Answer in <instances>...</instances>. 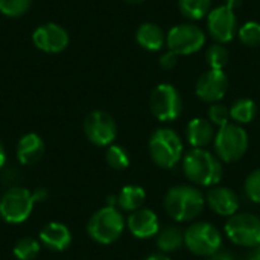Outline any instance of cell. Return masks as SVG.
Masks as SVG:
<instances>
[{
	"label": "cell",
	"mask_w": 260,
	"mask_h": 260,
	"mask_svg": "<svg viewBox=\"0 0 260 260\" xmlns=\"http://www.w3.org/2000/svg\"><path fill=\"white\" fill-rule=\"evenodd\" d=\"M184 177L197 187L218 186L224 175L222 161L206 148H192L181 160Z\"/></svg>",
	"instance_id": "1"
},
{
	"label": "cell",
	"mask_w": 260,
	"mask_h": 260,
	"mask_svg": "<svg viewBox=\"0 0 260 260\" xmlns=\"http://www.w3.org/2000/svg\"><path fill=\"white\" fill-rule=\"evenodd\" d=\"M163 206L175 222H192L203 213L206 195L193 184H180L166 192Z\"/></svg>",
	"instance_id": "2"
},
{
	"label": "cell",
	"mask_w": 260,
	"mask_h": 260,
	"mask_svg": "<svg viewBox=\"0 0 260 260\" xmlns=\"http://www.w3.org/2000/svg\"><path fill=\"white\" fill-rule=\"evenodd\" d=\"M151 160L161 169L175 168L184 157V143L172 128H157L148 142Z\"/></svg>",
	"instance_id": "3"
},
{
	"label": "cell",
	"mask_w": 260,
	"mask_h": 260,
	"mask_svg": "<svg viewBox=\"0 0 260 260\" xmlns=\"http://www.w3.org/2000/svg\"><path fill=\"white\" fill-rule=\"evenodd\" d=\"M125 227L126 222L122 212L117 207L105 206L91 215L87 224V233L94 242L110 245L122 236Z\"/></svg>",
	"instance_id": "4"
},
{
	"label": "cell",
	"mask_w": 260,
	"mask_h": 260,
	"mask_svg": "<svg viewBox=\"0 0 260 260\" xmlns=\"http://www.w3.org/2000/svg\"><path fill=\"white\" fill-rule=\"evenodd\" d=\"M250 137L244 126L238 123H227L222 128L216 129L213 140L215 155L222 163L239 161L248 151Z\"/></svg>",
	"instance_id": "5"
},
{
	"label": "cell",
	"mask_w": 260,
	"mask_h": 260,
	"mask_svg": "<svg viewBox=\"0 0 260 260\" xmlns=\"http://www.w3.org/2000/svg\"><path fill=\"white\" fill-rule=\"evenodd\" d=\"M184 247L198 257H212L222 248V235L210 222L198 221L184 232Z\"/></svg>",
	"instance_id": "6"
},
{
	"label": "cell",
	"mask_w": 260,
	"mask_h": 260,
	"mask_svg": "<svg viewBox=\"0 0 260 260\" xmlns=\"http://www.w3.org/2000/svg\"><path fill=\"white\" fill-rule=\"evenodd\" d=\"M149 110L161 123L175 122L183 114V98L172 84H158L151 91Z\"/></svg>",
	"instance_id": "7"
},
{
	"label": "cell",
	"mask_w": 260,
	"mask_h": 260,
	"mask_svg": "<svg viewBox=\"0 0 260 260\" xmlns=\"http://www.w3.org/2000/svg\"><path fill=\"white\" fill-rule=\"evenodd\" d=\"M224 233L238 247L256 248L260 245V218L253 213H236L227 219Z\"/></svg>",
	"instance_id": "8"
},
{
	"label": "cell",
	"mask_w": 260,
	"mask_h": 260,
	"mask_svg": "<svg viewBox=\"0 0 260 260\" xmlns=\"http://www.w3.org/2000/svg\"><path fill=\"white\" fill-rule=\"evenodd\" d=\"M206 44V32L195 23H181L166 34V46L178 56L200 52Z\"/></svg>",
	"instance_id": "9"
},
{
	"label": "cell",
	"mask_w": 260,
	"mask_h": 260,
	"mask_svg": "<svg viewBox=\"0 0 260 260\" xmlns=\"http://www.w3.org/2000/svg\"><path fill=\"white\" fill-rule=\"evenodd\" d=\"M32 192L24 187H11L0 198V218L8 224L24 222L34 209Z\"/></svg>",
	"instance_id": "10"
},
{
	"label": "cell",
	"mask_w": 260,
	"mask_h": 260,
	"mask_svg": "<svg viewBox=\"0 0 260 260\" xmlns=\"http://www.w3.org/2000/svg\"><path fill=\"white\" fill-rule=\"evenodd\" d=\"M84 133L93 145L108 148L117 137V123L110 113L94 110L84 120Z\"/></svg>",
	"instance_id": "11"
},
{
	"label": "cell",
	"mask_w": 260,
	"mask_h": 260,
	"mask_svg": "<svg viewBox=\"0 0 260 260\" xmlns=\"http://www.w3.org/2000/svg\"><path fill=\"white\" fill-rule=\"evenodd\" d=\"M206 18L209 35L215 40V43L227 44L238 35V15L236 11L230 9L229 6L219 5L213 8Z\"/></svg>",
	"instance_id": "12"
},
{
	"label": "cell",
	"mask_w": 260,
	"mask_h": 260,
	"mask_svg": "<svg viewBox=\"0 0 260 260\" xmlns=\"http://www.w3.org/2000/svg\"><path fill=\"white\" fill-rule=\"evenodd\" d=\"M229 76L224 70L207 69L195 84V94L206 104H216L224 99L229 91Z\"/></svg>",
	"instance_id": "13"
},
{
	"label": "cell",
	"mask_w": 260,
	"mask_h": 260,
	"mask_svg": "<svg viewBox=\"0 0 260 260\" xmlns=\"http://www.w3.org/2000/svg\"><path fill=\"white\" fill-rule=\"evenodd\" d=\"M32 43L41 52L59 53L69 46V34L56 23H44L34 30Z\"/></svg>",
	"instance_id": "14"
},
{
	"label": "cell",
	"mask_w": 260,
	"mask_h": 260,
	"mask_svg": "<svg viewBox=\"0 0 260 260\" xmlns=\"http://www.w3.org/2000/svg\"><path fill=\"white\" fill-rule=\"evenodd\" d=\"M239 204L241 203L236 192L221 184L210 187L206 193V206H209V209L215 212L218 216L230 218L236 215L239 210Z\"/></svg>",
	"instance_id": "15"
},
{
	"label": "cell",
	"mask_w": 260,
	"mask_h": 260,
	"mask_svg": "<svg viewBox=\"0 0 260 260\" xmlns=\"http://www.w3.org/2000/svg\"><path fill=\"white\" fill-rule=\"evenodd\" d=\"M126 229L136 239H151L160 232V219L151 209H139L129 213Z\"/></svg>",
	"instance_id": "16"
},
{
	"label": "cell",
	"mask_w": 260,
	"mask_h": 260,
	"mask_svg": "<svg viewBox=\"0 0 260 260\" xmlns=\"http://www.w3.org/2000/svg\"><path fill=\"white\" fill-rule=\"evenodd\" d=\"M215 136L216 128L204 117H195L186 126V139L192 148H207L213 143Z\"/></svg>",
	"instance_id": "17"
},
{
	"label": "cell",
	"mask_w": 260,
	"mask_h": 260,
	"mask_svg": "<svg viewBox=\"0 0 260 260\" xmlns=\"http://www.w3.org/2000/svg\"><path fill=\"white\" fill-rule=\"evenodd\" d=\"M40 242L52 251H64L72 244V233L61 222H49L40 232Z\"/></svg>",
	"instance_id": "18"
},
{
	"label": "cell",
	"mask_w": 260,
	"mask_h": 260,
	"mask_svg": "<svg viewBox=\"0 0 260 260\" xmlns=\"http://www.w3.org/2000/svg\"><path fill=\"white\" fill-rule=\"evenodd\" d=\"M44 155V142L43 139L35 134L29 133L24 134L17 143V158L24 166L37 165Z\"/></svg>",
	"instance_id": "19"
},
{
	"label": "cell",
	"mask_w": 260,
	"mask_h": 260,
	"mask_svg": "<svg viewBox=\"0 0 260 260\" xmlns=\"http://www.w3.org/2000/svg\"><path fill=\"white\" fill-rule=\"evenodd\" d=\"M137 44L148 52H158L166 46V32L155 23H142L136 30Z\"/></svg>",
	"instance_id": "20"
},
{
	"label": "cell",
	"mask_w": 260,
	"mask_h": 260,
	"mask_svg": "<svg viewBox=\"0 0 260 260\" xmlns=\"http://www.w3.org/2000/svg\"><path fill=\"white\" fill-rule=\"evenodd\" d=\"M155 244L163 254L180 251L184 247V232L177 225H166L160 229L158 235L155 236Z\"/></svg>",
	"instance_id": "21"
},
{
	"label": "cell",
	"mask_w": 260,
	"mask_h": 260,
	"mask_svg": "<svg viewBox=\"0 0 260 260\" xmlns=\"http://www.w3.org/2000/svg\"><path fill=\"white\" fill-rule=\"evenodd\" d=\"M146 200V192L142 186L128 184L122 187V190L117 195V209L122 212H136L142 209L143 203Z\"/></svg>",
	"instance_id": "22"
},
{
	"label": "cell",
	"mask_w": 260,
	"mask_h": 260,
	"mask_svg": "<svg viewBox=\"0 0 260 260\" xmlns=\"http://www.w3.org/2000/svg\"><path fill=\"white\" fill-rule=\"evenodd\" d=\"M257 116V104L250 98H241L230 107V119L238 125H248Z\"/></svg>",
	"instance_id": "23"
},
{
	"label": "cell",
	"mask_w": 260,
	"mask_h": 260,
	"mask_svg": "<svg viewBox=\"0 0 260 260\" xmlns=\"http://www.w3.org/2000/svg\"><path fill=\"white\" fill-rule=\"evenodd\" d=\"M213 0H178V9L183 17L190 21H198L212 11Z\"/></svg>",
	"instance_id": "24"
},
{
	"label": "cell",
	"mask_w": 260,
	"mask_h": 260,
	"mask_svg": "<svg viewBox=\"0 0 260 260\" xmlns=\"http://www.w3.org/2000/svg\"><path fill=\"white\" fill-rule=\"evenodd\" d=\"M230 61V52L225 47V44L215 43L207 47L206 50V62L209 69L213 70H224Z\"/></svg>",
	"instance_id": "25"
},
{
	"label": "cell",
	"mask_w": 260,
	"mask_h": 260,
	"mask_svg": "<svg viewBox=\"0 0 260 260\" xmlns=\"http://www.w3.org/2000/svg\"><path fill=\"white\" fill-rule=\"evenodd\" d=\"M238 38L247 47L251 49L260 47V21L256 20L245 21L238 29Z\"/></svg>",
	"instance_id": "26"
},
{
	"label": "cell",
	"mask_w": 260,
	"mask_h": 260,
	"mask_svg": "<svg viewBox=\"0 0 260 260\" xmlns=\"http://www.w3.org/2000/svg\"><path fill=\"white\" fill-rule=\"evenodd\" d=\"M105 160L114 171H123L129 166V154L120 145H110L105 151Z\"/></svg>",
	"instance_id": "27"
},
{
	"label": "cell",
	"mask_w": 260,
	"mask_h": 260,
	"mask_svg": "<svg viewBox=\"0 0 260 260\" xmlns=\"http://www.w3.org/2000/svg\"><path fill=\"white\" fill-rule=\"evenodd\" d=\"M41 250V242L34 238H23L14 245V256L18 260H34Z\"/></svg>",
	"instance_id": "28"
},
{
	"label": "cell",
	"mask_w": 260,
	"mask_h": 260,
	"mask_svg": "<svg viewBox=\"0 0 260 260\" xmlns=\"http://www.w3.org/2000/svg\"><path fill=\"white\" fill-rule=\"evenodd\" d=\"M207 119L212 122V125L215 128H222L227 123H230V107L216 102V104H210L209 110H207Z\"/></svg>",
	"instance_id": "29"
},
{
	"label": "cell",
	"mask_w": 260,
	"mask_h": 260,
	"mask_svg": "<svg viewBox=\"0 0 260 260\" xmlns=\"http://www.w3.org/2000/svg\"><path fill=\"white\" fill-rule=\"evenodd\" d=\"M32 6V0H0V12L6 17H21Z\"/></svg>",
	"instance_id": "30"
},
{
	"label": "cell",
	"mask_w": 260,
	"mask_h": 260,
	"mask_svg": "<svg viewBox=\"0 0 260 260\" xmlns=\"http://www.w3.org/2000/svg\"><path fill=\"white\" fill-rule=\"evenodd\" d=\"M244 190L250 201L260 204V168L254 169L247 177V180L244 183Z\"/></svg>",
	"instance_id": "31"
},
{
	"label": "cell",
	"mask_w": 260,
	"mask_h": 260,
	"mask_svg": "<svg viewBox=\"0 0 260 260\" xmlns=\"http://www.w3.org/2000/svg\"><path fill=\"white\" fill-rule=\"evenodd\" d=\"M177 64H178V55L177 53H174L172 50H166V52H163L161 55H160V58H158V66L163 69V70H172V69H175L177 67Z\"/></svg>",
	"instance_id": "32"
},
{
	"label": "cell",
	"mask_w": 260,
	"mask_h": 260,
	"mask_svg": "<svg viewBox=\"0 0 260 260\" xmlns=\"http://www.w3.org/2000/svg\"><path fill=\"white\" fill-rule=\"evenodd\" d=\"M207 260H236L229 251H218L216 254H213L212 257H209Z\"/></svg>",
	"instance_id": "33"
},
{
	"label": "cell",
	"mask_w": 260,
	"mask_h": 260,
	"mask_svg": "<svg viewBox=\"0 0 260 260\" xmlns=\"http://www.w3.org/2000/svg\"><path fill=\"white\" fill-rule=\"evenodd\" d=\"M32 197H34V201L35 203H40V201H44L47 198V192L43 190V189H38V190L32 192Z\"/></svg>",
	"instance_id": "34"
},
{
	"label": "cell",
	"mask_w": 260,
	"mask_h": 260,
	"mask_svg": "<svg viewBox=\"0 0 260 260\" xmlns=\"http://www.w3.org/2000/svg\"><path fill=\"white\" fill-rule=\"evenodd\" d=\"M242 3H244V0H225V6H229L230 9H233V11H236V9H239L241 6H242Z\"/></svg>",
	"instance_id": "35"
},
{
	"label": "cell",
	"mask_w": 260,
	"mask_h": 260,
	"mask_svg": "<svg viewBox=\"0 0 260 260\" xmlns=\"http://www.w3.org/2000/svg\"><path fill=\"white\" fill-rule=\"evenodd\" d=\"M244 260H260V245L256 248H251V251Z\"/></svg>",
	"instance_id": "36"
},
{
	"label": "cell",
	"mask_w": 260,
	"mask_h": 260,
	"mask_svg": "<svg viewBox=\"0 0 260 260\" xmlns=\"http://www.w3.org/2000/svg\"><path fill=\"white\" fill-rule=\"evenodd\" d=\"M145 260H172L169 256H166V254H163V253H157V254H151V256H148Z\"/></svg>",
	"instance_id": "37"
},
{
	"label": "cell",
	"mask_w": 260,
	"mask_h": 260,
	"mask_svg": "<svg viewBox=\"0 0 260 260\" xmlns=\"http://www.w3.org/2000/svg\"><path fill=\"white\" fill-rule=\"evenodd\" d=\"M5 163H6V152H5V148L0 142V169L5 166Z\"/></svg>",
	"instance_id": "38"
},
{
	"label": "cell",
	"mask_w": 260,
	"mask_h": 260,
	"mask_svg": "<svg viewBox=\"0 0 260 260\" xmlns=\"http://www.w3.org/2000/svg\"><path fill=\"white\" fill-rule=\"evenodd\" d=\"M126 3H133V5H137V3H142V2H145V0H125Z\"/></svg>",
	"instance_id": "39"
}]
</instances>
